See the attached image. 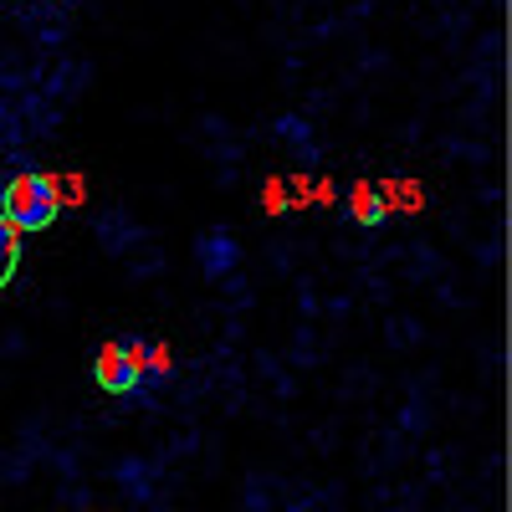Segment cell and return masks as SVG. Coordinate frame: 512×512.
<instances>
[{
  "instance_id": "6da1fadb",
  "label": "cell",
  "mask_w": 512,
  "mask_h": 512,
  "mask_svg": "<svg viewBox=\"0 0 512 512\" xmlns=\"http://www.w3.org/2000/svg\"><path fill=\"white\" fill-rule=\"evenodd\" d=\"M0 216L11 221L16 236H36V231H52V221L62 216V195H57V180L52 175H11L6 190H0Z\"/></svg>"
},
{
  "instance_id": "7a4b0ae2",
  "label": "cell",
  "mask_w": 512,
  "mask_h": 512,
  "mask_svg": "<svg viewBox=\"0 0 512 512\" xmlns=\"http://www.w3.org/2000/svg\"><path fill=\"white\" fill-rule=\"evenodd\" d=\"M93 379L103 395H144L149 390V338H108L93 354Z\"/></svg>"
},
{
  "instance_id": "3957f363",
  "label": "cell",
  "mask_w": 512,
  "mask_h": 512,
  "mask_svg": "<svg viewBox=\"0 0 512 512\" xmlns=\"http://www.w3.org/2000/svg\"><path fill=\"white\" fill-rule=\"evenodd\" d=\"M195 262H200L205 277H231V267L241 262V246H236L231 231H205L195 241Z\"/></svg>"
},
{
  "instance_id": "277c9868",
  "label": "cell",
  "mask_w": 512,
  "mask_h": 512,
  "mask_svg": "<svg viewBox=\"0 0 512 512\" xmlns=\"http://www.w3.org/2000/svg\"><path fill=\"white\" fill-rule=\"evenodd\" d=\"M349 216H354L359 226H379V221H384V200H379V190H374V185H364V180H359V185L349 190Z\"/></svg>"
},
{
  "instance_id": "5b68a950",
  "label": "cell",
  "mask_w": 512,
  "mask_h": 512,
  "mask_svg": "<svg viewBox=\"0 0 512 512\" xmlns=\"http://www.w3.org/2000/svg\"><path fill=\"white\" fill-rule=\"evenodd\" d=\"M21 272V236L11 231V221L0 216V292L11 287V277Z\"/></svg>"
},
{
  "instance_id": "8992f818",
  "label": "cell",
  "mask_w": 512,
  "mask_h": 512,
  "mask_svg": "<svg viewBox=\"0 0 512 512\" xmlns=\"http://www.w3.org/2000/svg\"><path fill=\"white\" fill-rule=\"evenodd\" d=\"M169 374H175V354H169V344H149V390L164 384Z\"/></svg>"
},
{
  "instance_id": "52a82bcc",
  "label": "cell",
  "mask_w": 512,
  "mask_h": 512,
  "mask_svg": "<svg viewBox=\"0 0 512 512\" xmlns=\"http://www.w3.org/2000/svg\"><path fill=\"white\" fill-rule=\"evenodd\" d=\"M282 205H287V200H282V180H272V185H267V210H282Z\"/></svg>"
}]
</instances>
